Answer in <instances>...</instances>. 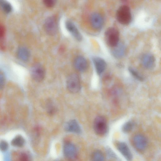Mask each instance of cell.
I'll return each mask as SVG.
<instances>
[{
    "label": "cell",
    "mask_w": 161,
    "mask_h": 161,
    "mask_svg": "<svg viewBox=\"0 0 161 161\" xmlns=\"http://www.w3.org/2000/svg\"><path fill=\"white\" fill-rule=\"evenodd\" d=\"M44 28L46 33L49 35H54L57 32V24L56 18L54 16H50L45 19Z\"/></svg>",
    "instance_id": "obj_6"
},
{
    "label": "cell",
    "mask_w": 161,
    "mask_h": 161,
    "mask_svg": "<svg viewBox=\"0 0 161 161\" xmlns=\"http://www.w3.org/2000/svg\"><path fill=\"white\" fill-rule=\"evenodd\" d=\"M75 68L80 72H83L87 67V62L86 58L81 56L76 57L74 61Z\"/></svg>",
    "instance_id": "obj_14"
},
{
    "label": "cell",
    "mask_w": 161,
    "mask_h": 161,
    "mask_svg": "<svg viewBox=\"0 0 161 161\" xmlns=\"http://www.w3.org/2000/svg\"><path fill=\"white\" fill-rule=\"evenodd\" d=\"M0 35L1 38H3L5 34V29L3 25H1L0 26Z\"/></svg>",
    "instance_id": "obj_28"
},
{
    "label": "cell",
    "mask_w": 161,
    "mask_h": 161,
    "mask_svg": "<svg viewBox=\"0 0 161 161\" xmlns=\"http://www.w3.org/2000/svg\"><path fill=\"white\" fill-rule=\"evenodd\" d=\"M63 151L65 157L70 160L74 159L77 156L76 147L73 143L70 142H67L64 144Z\"/></svg>",
    "instance_id": "obj_9"
},
{
    "label": "cell",
    "mask_w": 161,
    "mask_h": 161,
    "mask_svg": "<svg viewBox=\"0 0 161 161\" xmlns=\"http://www.w3.org/2000/svg\"><path fill=\"white\" fill-rule=\"evenodd\" d=\"M93 127L95 132L98 135H103L107 131V126L105 119L102 116H98L95 119Z\"/></svg>",
    "instance_id": "obj_4"
},
{
    "label": "cell",
    "mask_w": 161,
    "mask_h": 161,
    "mask_svg": "<svg viewBox=\"0 0 161 161\" xmlns=\"http://www.w3.org/2000/svg\"><path fill=\"white\" fill-rule=\"evenodd\" d=\"M43 2L44 4L48 7H53L56 3V1L54 0H45Z\"/></svg>",
    "instance_id": "obj_25"
},
{
    "label": "cell",
    "mask_w": 161,
    "mask_h": 161,
    "mask_svg": "<svg viewBox=\"0 0 161 161\" xmlns=\"http://www.w3.org/2000/svg\"><path fill=\"white\" fill-rule=\"evenodd\" d=\"M116 17L118 21L121 24L123 25L129 24L132 18L129 7L125 5L120 7L117 11Z\"/></svg>",
    "instance_id": "obj_1"
},
{
    "label": "cell",
    "mask_w": 161,
    "mask_h": 161,
    "mask_svg": "<svg viewBox=\"0 0 161 161\" xmlns=\"http://www.w3.org/2000/svg\"><path fill=\"white\" fill-rule=\"evenodd\" d=\"M65 26L67 30L78 41L82 40V36L75 24L70 20H67L65 22Z\"/></svg>",
    "instance_id": "obj_12"
},
{
    "label": "cell",
    "mask_w": 161,
    "mask_h": 161,
    "mask_svg": "<svg viewBox=\"0 0 161 161\" xmlns=\"http://www.w3.org/2000/svg\"><path fill=\"white\" fill-rule=\"evenodd\" d=\"M0 148L2 150L5 151L8 148V144L5 141H2L0 142Z\"/></svg>",
    "instance_id": "obj_26"
},
{
    "label": "cell",
    "mask_w": 161,
    "mask_h": 161,
    "mask_svg": "<svg viewBox=\"0 0 161 161\" xmlns=\"http://www.w3.org/2000/svg\"><path fill=\"white\" fill-rule=\"evenodd\" d=\"M105 36L106 42L110 47H113L119 43V32L114 27L108 28L105 32Z\"/></svg>",
    "instance_id": "obj_2"
},
{
    "label": "cell",
    "mask_w": 161,
    "mask_h": 161,
    "mask_svg": "<svg viewBox=\"0 0 161 161\" xmlns=\"http://www.w3.org/2000/svg\"><path fill=\"white\" fill-rule=\"evenodd\" d=\"M92 61L97 74L100 75L105 70L106 63L102 58L98 57H94L92 58Z\"/></svg>",
    "instance_id": "obj_13"
},
{
    "label": "cell",
    "mask_w": 161,
    "mask_h": 161,
    "mask_svg": "<svg viewBox=\"0 0 161 161\" xmlns=\"http://www.w3.org/2000/svg\"><path fill=\"white\" fill-rule=\"evenodd\" d=\"M90 22L92 27L96 30H100L102 27L103 20L101 15L97 13H93L90 16Z\"/></svg>",
    "instance_id": "obj_10"
},
{
    "label": "cell",
    "mask_w": 161,
    "mask_h": 161,
    "mask_svg": "<svg viewBox=\"0 0 161 161\" xmlns=\"http://www.w3.org/2000/svg\"><path fill=\"white\" fill-rule=\"evenodd\" d=\"M47 112L50 114H53L55 111V107L51 102L47 103Z\"/></svg>",
    "instance_id": "obj_23"
},
{
    "label": "cell",
    "mask_w": 161,
    "mask_h": 161,
    "mask_svg": "<svg viewBox=\"0 0 161 161\" xmlns=\"http://www.w3.org/2000/svg\"><path fill=\"white\" fill-rule=\"evenodd\" d=\"M141 61L143 66L147 69H151L155 65V58L153 54L150 53L143 54L141 57Z\"/></svg>",
    "instance_id": "obj_11"
},
{
    "label": "cell",
    "mask_w": 161,
    "mask_h": 161,
    "mask_svg": "<svg viewBox=\"0 0 161 161\" xmlns=\"http://www.w3.org/2000/svg\"><path fill=\"white\" fill-rule=\"evenodd\" d=\"M17 54L18 58L21 61L26 62L30 58V53L29 49L25 47H20L17 49Z\"/></svg>",
    "instance_id": "obj_17"
},
{
    "label": "cell",
    "mask_w": 161,
    "mask_h": 161,
    "mask_svg": "<svg viewBox=\"0 0 161 161\" xmlns=\"http://www.w3.org/2000/svg\"><path fill=\"white\" fill-rule=\"evenodd\" d=\"M25 143V140L23 138L20 136H18L15 137L12 140V144L15 147H21Z\"/></svg>",
    "instance_id": "obj_19"
},
{
    "label": "cell",
    "mask_w": 161,
    "mask_h": 161,
    "mask_svg": "<svg viewBox=\"0 0 161 161\" xmlns=\"http://www.w3.org/2000/svg\"><path fill=\"white\" fill-rule=\"evenodd\" d=\"M5 79L4 74L2 72L0 73V88L1 90L4 86Z\"/></svg>",
    "instance_id": "obj_24"
},
{
    "label": "cell",
    "mask_w": 161,
    "mask_h": 161,
    "mask_svg": "<svg viewBox=\"0 0 161 161\" xmlns=\"http://www.w3.org/2000/svg\"><path fill=\"white\" fill-rule=\"evenodd\" d=\"M0 5L3 10L6 13H9L12 10L11 5L9 3L6 1L0 0Z\"/></svg>",
    "instance_id": "obj_20"
},
{
    "label": "cell",
    "mask_w": 161,
    "mask_h": 161,
    "mask_svg": "<svg viewBox=\"0 0 161 161\" xmlns=\"http://www.w3.org/2000/svg\"><path fill=\"white\" fill-rule=\"evenodd\" d=\"M31 74L33 80L37 82H40L45 77V71L44 68L41 64L37 63L32 66Z\"/></svg>",
    "instance_id": "obj_5"
},
{
    "label": "cell",
    "mask_w": 161,
    "mask_h": 161,
    "mask_svg": "<svg viewBox=\"0 0 161 161\" xmlns=\"http://www.w3.org/2000/svg\"><path fill=\"white\" fill-rule=\"evenodd\" d=\"M66 85L68 90L71 93L78 92L80 88V84L78 75L75 74L70 75L66 81Z\"/></svg>",
    "instance_id": "obj_3"
},
{
    "label": "cell",
    "mask_w": 161,
    "mask_h": 161,
    "mask_svg": "<svg viewBox=\"0 0 161 161\" xmlns=\"http://www.w3.org/2000/svg\"><path fill=\"white\" fill-rule=\"evenodd\" d=\"M20 161H30L27 155L25 153H22L20 156Z\"/></svg>",
    "instance_id": "obj_27"
},
{
    "label": "cell",
    "mask_w": 161,
    "mask_h": 161,
    "mask_svg": "<svg viewBox=\"0 0 161 161\" xmlns=\"http://www.w3.org/2000/svg\"><path fill=\"white\" fill-rule=\"evenodd\" d=\"M91 158L92 161H105L103 153L99 150H96L92 153Z\"/></svg>",
    "instance_id": "obj_18"
},
{
    "label": "cell",
    "mask_w": 161,
    "mask_h": 161,
    "mask_svg": "<svg viewBox=\"0 0 161 161\" xmlns=\"http://www.w3.org/2000/svg\"><path fill=\"white\" fill-rule=\"evenodd\" d=\"M117 150L127 161H132V154L127 144L125 142H119L116 144Z\"/></svg>",
    "instance_id": "obj_8"
},
{
    "label": "cell",
    "mask_w": 161,
    "mask_h": 161,
    "mask_svg": "<svg viewBox=\"0 0 161 161\" xmlns=\"http://www.w3.org/2000/svg\"><path fill=\"white\" fill-rule=\"evenodd\" d=\"M128 69L130 73L135 78L141 81L143 80V78L134 69L131 67H129Z\"/></svg>",
    "instance_id": "obj_22"
},
{
    "label": "cell",
    "mask_w": 161,
    "mask_h": 161,
    "mask_svg": "<svg viewBox=\"0 0 161 161\" xmlns=\"http://www.w3.org/2000/svg\"><path fill=\"white\" fill-rule=\"evenodd\" d=\"M126 48L122 43H119L118 45L113 47L111 53L114 57L116 58L122 57L125 54Z\"/></svg>",
    "instance_id": "obj_16"
},
{
    "label": "cell",
    "mask_w": 161,
    "mask_h": 161,
    "mask_svg": "<svg viewBox=\"0 0 161 161\" xmlns=\"http://www.w3.org/2000/svg\"><path fill=\"white\" fill-rule=\"evenodd\" d=\"M133 142L135 148L140 151L145 150L148 144L147 138L145 136L141 134L135 135L133 138Z\"/></svg>",
    "instance_id": "obj_7"
},
{
    "label": "cell",
    "mask_w": 161,
    "mask_h": 161,
    "mask_svg": "<svg viewBox=\"0 0 161 161\" xmlns=\"http://www.w3.org/2000/svg\"><path fill=\"white\" fill-rule=\"evenodd\" d=\"M64 128L66 131L69 132L80 134L81 131L79 124L75 119L70 120L66 123Z\"/></svg>",
    "instance_id": "obj_15"
},
{
    "label": "cell",
    "mask_w": 161,
    "mask_h": 161,
    "mask_svg": "<svg viewBox=\"0 0 161 161\" xmlns=\"http://www.w3.org/2000/svg\"><path fill=\"white\" fill-rule=\"evenodd\" d=\"M134 126L133 123L129 121L125 123L122 127V130L125 133H128L130 132L133 129Z\"/></svg>",
    "instance_id": "obj_21"
}]
</instances>
